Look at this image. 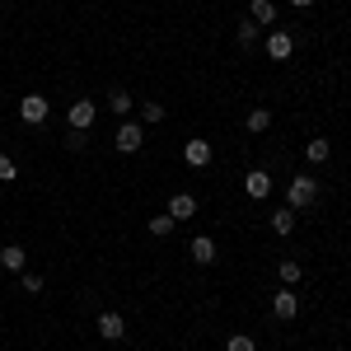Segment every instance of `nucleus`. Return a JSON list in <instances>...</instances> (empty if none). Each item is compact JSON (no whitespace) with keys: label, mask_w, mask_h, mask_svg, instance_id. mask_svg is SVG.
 I'll use <instances>...</instances> for the list:
<instances>
[{"label":"nucleus","mask_w":351,"mask_h":351,"mask_svg":"<svg viewBox=\"0 0 351 351\" xmlns=\"http://www.w3.org/2000/svg\"><path fill=\"white\" fill-rule=\"evenodd\" d=\"M286 202H291V211H304V206H314L319 202V183L314 178H291V188H286Z\"/></svg>","instance_id":"1"},{"label":"nucleus","mask_w":351,"mask_h":351,"mask_svg":"<svg viewBox=\"0 0 351 351\" xmlns=\"http://www.w3.org/2000/svg\"><path fill=\"white\" fill-rule=\"evenodd\" d=\"M276 271H281V281H286V286H295V281H300V263H295V258H286Z\"/></svg>","instance_id":"22"},{"label":"nucleus","mask_w":351,"mask_h":351,"mask_svg":"<svg viewBox=\"0 0 351 351\" xmlns=\"http://www.w3.org/2000/svg\"><path fill=\"white\" fill-rule=\"evenodd\" d=\"M188 258H192V263H202V267H211V263H216V239L197 234V239L188 243Z\"/></svg>","instance_id":"6"},{"label":"nucleus","mask_w":351,"mask_h":351,"mask_svg":"<svg viewBox=\"0 0 351 351\" xmlns=\"http://www.w3.org/2000/svg\"><path fill=\"white\" fill-rule=\"evenodd\" d=\"M271 314H276L281 324H286V319H295V314H300V295H295V291H276V300H271Z\"/></svg>","instance_id":"7"},{"label":"nucleus","mask_w":351,"mask_h":351,"mask_svg":"<svg viewBox=\"0 0 351 351\" xmlns=\"http://www.w3.org/2000/svg\"><path fill=\"white\" fill-rule=\"evenodd\" d=\"M112 145H117L122 155H136V150L145 145V127H141V122H122L117 136H112Z\"/></svg>","instance_id":"2"},{"label":"nucleus","mask_w":351,"mask_h":351,"mask_svg":"<svg viewBox=\"0 0 351 351\" xmlns=\"http://www.w3.org/2000/svg\"><path fill=\"white\" fill-rule=\"evenodd\" d=\"M94 117H99V104H89V99H75L71 112H66L71 132H89V127H94Z\"/></svg>","instance_id":"3"},{"label":"nucleus","mask_w":351,"mask_h":351,"mask_svg":"<svg viewBox=\"0 0 351 351\" xmlns=\"http://www.w3.org/2000/svg\"><path fill=\"white\" fill-rule=\"evenodd\" d=\"M267 127H271V112L267 108H253V112H248V132H267Z\"/></svg>","instance_id":"18"},{"label":"nucleus","mask_w":351,"mask_h":351,"mask_svg":"<svg viewBox=\"0 0 351 351\" xmlns=\"http://www.w3.org/2000/svg\"><path fill=\"white\" fill-rule=\"evenodd\" d=\"M248 19H253V24H271V19H276V5H271V0H253V5H248Z\"/></svg>","instance_id":"12"},{"label":"nucleus","mask_w":351,"mask_h":351,"mask_svg":"<svg viewBox=\"0 0 351 351\" xmlns=\"http://www.w3.org/2000/svg\"><path fill=\"white\" fill-rule=\"evenodd\" d=\"M291 5H295V10H309V5H314V0H291Z\"/></svg>","instance_id":"25"},{"label":"nucleus","mask_w":351,"mask_h":351,"mask_svg":"<svg viewBox=\"0 0 351 351\" xmlns=\"http://www.w3.org/2000/svg\"><path fill=\"white\" fill-rule=\"evenodd\" d=\"M99 337H104V342H122V337H127V324H122V314H99Z\"/></svg>","instance_id":"5"},{"label":"nucleus","mask_w":351,"mask_h":351,"mask_svg":"<svg viewBox=\"0 0 351 351\" xmlns=\"http://www.w3.org/2000/svg\"><path fill=\"white\" fill-rule=\"evenodd\" d=\"M24 258H28V253L19 248V243H10V248H0V263H5L10 271H24Z\"/></svg>","instance_id":"13"},{"label":"nucleus","mask_w":351,"mask_h":351,"mask_svg":"<svg viewBox=\"0 0 351 351\" xmlns=\"http://www.w3.org/2000/svg\"><path fill=\"white\" fill-rule=\"evenodd\" d=\"M155 122H164V104H145V112H141V127H155Z\"/></svg>","instance_id":"21"},{"label":"nucleus","mask_w":351,"mask_h":351,"mask_svg":"<svg viewBox=\"0 0 351 351\" xmlns=\"http://www.w3.org/2000/svg\"><path fill=\"white\" fill-rule=\"evenodd\" d=\"M258 28H263V24H253V19H239V47H253V43H258Z\"/></svg>","instance_id":"17"},{"label":"nucleus","mask_w":351,"mask_h":351,"mask_svg":"<svg viewBox=\"0 0 351 351\" xmlns=\"http://www.w3.org/2000/svg\"><path fill=\"white\" fill-rule=\"evenodd\" d=\"M225 351H258V342H253L248 332H234V337L225 342Z\"/></svg>","instance_id":"19"},{"label":"nucleus","mask_w":351,"mask_h":351,"mask_svg":"<svg viewBox=\"0 0 351 351\" xmlns=\"http://www.w3.org/2000/svg\"><path fill=\"white\" fill-rule=\"evenodd\" d=\"M108 104H112V112H132V94H127V89H112Z\"/></svg>","instance_id":"20"},{"label":"nucleus","mask_w":351,"mask_h":351,"mask_svg":"<svg viewBox=\"0 0 351 351\" xmlns=\"http://www.w3.org/2000/svg\"><path fill=\"white\" fill-rule=\"evenodd\" d=\"M183 160H188L192 169H206V164H211V141H188V145H183Z\"/></svg>","instance_id":"10"},{"label":"nucleus","mask_w":351,"mask_h":351,"mask_svg":"<svg viewBox=\"0 0 351 351\" xmlns=\"http://www.w3.org/2000/svg\"><path fill=\"white\" fill-rule=\"evenodd\" d=\"M47 99H43V94H24V99H19V117H24L28 127H38V122H47Z\"/></svg>","instance_id":"4"},{"label":"nucleus","mask_w":351,"mask_h":351,"mask_svg":"<svg viewBox=\"0 0 351 351\" xmlns=\"http://www.w3.org/2000/svg\"><path fill=\"white\" fill-rule=\"evenodd\" d=\"M14 178H19V164L10 155H0V183H14Z\"/></svg>","instance_id":"23"},{"label":"nucleus","mask_w":351,"mask_h":351,"mask_svg":"<svg viewBox=\"0 0 351 351\" xmlns=\"http://www.w3.org/2000/svg\"><path fill=\"white\" fill-rule=\"evenodd\" d=\"M291 52H295V38H291V33H271L267 38V56L271 61H286Z\"/></svg>","instance_id":"11"},{"label":"nucleus","mask_w":351,"mask_h":351,"mask_svg":"<svg viewBox=\"0 0 351 351\" xmlns=\"http://www.w3.org/2000/svg\"><path fill=\"white\" fill-rule=\"evenodd\" d=\"M271 230H276V234H291V230H295V211H291V206L271 211Z\"/></svg>","instance_id":"14"},{"label":"nucleus","mask_w":351,"mask_h":351,"mask_svg":"<svg viewBox=\"0 0 351 351\" xmlns=\"http://www.w3.org/2000/svg\"><path fill=\"white\" fill-rule=\"evenodd\" d=\"M304 155H309V164H324L328 155H332V145H328L324 136H314V141H309V145H304Z\"/></svg>","instance_id":"15"},{"label":"nucleus","mask_w":351,"mask_h":351,"mask_svg":"<svg viewBox=\"0 0 351 351\" xmlns=\"http://www.w3.org/2000/svg\"><path fill=\"white\" fill-rule=\"evenodd\" d=\"M169 216L173 220H192L197 216V197H192V192H173V197H169Z\"/></svg>","instance_id":"8"},{"label":"nucleus","mask_w":351,"mask_h":351,"mask_svg":"<svg viewBox=\"0 0 351 351\" xmlns=\"http://www.w3.org/2000/svg\"><path fill=\"white\" fill-rule=\"evenodd\" d=\"M243 192L263 202V197H267V192H271V178H267V173H263V169H248V173H243Z\"/></svg>","instance_id":"9"},{"label":"nucleus","mask_w":351,"mask_h":351,"mask_svg":"<svg viewBox=\"0 0 351 351\" xmlns=\"http://www.w3.org/2000/svg\"><path fill=\"white\" fill-rule=\"evenodd\" d=\"M173 225H178L173 216H150V234H155V239H169V234H173Z\"/></svg>","instance_id":"16"},{"label":"nucleus","mask_w":351,"mask_h":351,"mask_svg":"<svg viewBox=\"0 0 351 351\" xmlns=\"http://www.w3.org/2000/svg\"><path fill=\"white\" fill-rule=\"evenodd\" d=\"M19 291H28V295H43V276H19Z\"/></svg>","instance_id":"24"}]
</instances>
